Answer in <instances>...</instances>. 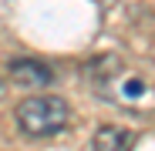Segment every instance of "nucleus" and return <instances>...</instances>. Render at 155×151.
<instances>
[{"instance_id": "1", "label": "nucleus", "mask_w": 155, "mask_h": 151, "mask_svg": "<svg viewBox=\"0 0 155 151\" xmlns=\"http://www.w3.org/2000/svg\"><path fill=\"white\" fill-rule=\"evenodd\" d=\"M14 118H17V128L27 138H54L71 124V108H68L64 97L34 94V97L17 104Z\"/></svg>"}, {"instance_id": "2", "label": "nucleus", "mask_w": 155, "mask_h": 151, "mask_svg": "<svg viewBox=\"0 0 155 151\" xmlns=\"http://www.w3.org/2000/svg\"><path fill=\"white\" fill-rule=\"evenodd\" d=\"M108 97L121 101V104H142V101L148 97V84L138 77V74L125 71V74H111V87H108Z\"/></svg>"}, {"instance_id": "3", "label": "nucleus", "mask_w": 155, "mask_h": 151, "mask_svg": "<svg viewBox=\"0 0 155 151\" xmlns=\"http://www.w3.org/2000/svg\"><path fill=\"white\" fill-rule=\"evenodd\" d=\"M10 77L20 87H47L51 81H54V71H51L47 64H41V61L24 57V61H14L10 64Z\"/></svg>"}, {"instance_id": "4", "label": "nucleus", "mask_w": 155, "mask_h": 151, "mask_svg": "<svg viewBox=\"0 0 155 151\" xmlns=\"http://www.w3.org/2000/svg\"><path fill=\"white\" fill-rule=\"evenodd\" d=\"M135 131L128 128H118V124H105V128L94 131V151H132L135 148Z\"/></svg>"}]
</instances>
